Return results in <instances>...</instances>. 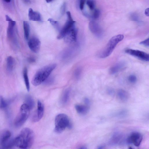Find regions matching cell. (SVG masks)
Here are the masks:
<instances>
[{
    "label": "cell",
    "instance_id": "obj_21",
    "mask_svg": "<svg viewBox=\"0 0 149 149\" xmlns=\"http://www.w3.org/2000/svg\"><path fill=\"white\" fill-rule=\"evenodd\" d=\"M23 74L24 82L26 89L28 91H29L30 90V84L28 75L27 69L26 67H25L24 68Z\"/></svg>",
    "mask_w": 149,
    "mask_h": 149
},
{
    "label": "cell",
    "instance_id": "obj_41",
    "mask_svg": "<svg viewBox=\"0 0 149 149\" xmlns=\"http://www.w3.org/2000/svg\"><path fill=\"white\" fill-rule=\"evenodd\" d=\"M97 149H105V148L104 146H102L99 147Z\"/></svg>",
    "mask_w": 149,
    "mask_h": 149
},
{
    "label": "cell",
    "instance_id": "obj_30",
    "mask_svg": "<svg viewBox=\"0 0 149 149\" xmlns=\"http://www.w3.org/2000/svg\"><path fill=\"white\" fill-rule=\"evenodd\" d=\"M7 105V103L3 98L1 96H0V107L1 108H5Z\"/></svg>",
    "mask_w": 149,
    "mask_h": 149
},
{
    "label": "cell",
    "instance_id": "obj_1",
    "mask_svg": "<svg viewBox=\"0 0 149 149\" xmlns=\"http://www.w3.org/2000/svg\"><path fill=\"white\" fill-rule=\"evenodd\" d=\"M34 139L33 131L28 128L23 129L19 134L13 139L14 146L21 149H27L32 145Z\"/></svg>",
    "mask_w": 149,
    "mask_h": 149
},
{
    "label": "cell",
    "instance_id": "obj_43",
    "mask_svg": "<svg viewBox=\"0 0 149 149\" xmlns=\"http://www.w3.org/2000/svg\"><path fill=\"white\" fill-rule=\"evenodd\" d=\"M52 1V0H47V1H46L47 2H51Z\"/></svg>",
    "mask_w": 149,
    "mask_h": 149
},
{
    "label": "cell",
    "instance_id": "obj_25",
    "mask_svg": "<svg viewBox=\"0 0 149 149\" xmlns=\"http://www.w3.org/2000/svg\"><path fill=\"white\" fill-rule=\"evenodd\" d=\"M128 113V111L126 109H123L117 111L115 115L118 117H124L126 116Z\"/></svg>",
    "mask_w": 149,
    "mask_h": 149
},
{
    "label": "cell",
    "instance_id": "obj_19",
    "mask_svg": "<svg viewBox=\"0 0 149 149\" xmlns=\"http://www.w3.org/2000/svg\"><path fill=\"white\" fill-rule=\"evenodd\" d=\"M75 108L77 112L81 115L86 114L88 111V107L87 105L77 104L75 106Z\"/></svg>",
    "mask_w": 149,
    "mask_h": 149
},
{
    "label": "cell",
    "instance_id": "obj_22",
    "mask_svg": "<svg viewBox=\"0 0 149 149\" xmlns=\"http://www.w3.org/2000/svg\"><path fill=\"white\" fill-rule=\"evenodd\" d=\"M23 28L24 38L26 40H27L29 35L30 26L29 23L26 21L23 22Z\"/></svg>",
    "mask_w": 149,
    "mask_h": 149
},
{
    "label": "cell",
    "instance_id": "obj_3",
    "mask_svg": "<svg viewBox=\"0 0 149 149\" xmlns=\"http://www.w3.org/2000/svg\"><path fill=\"white\" fill-rule=\"evenodd\" d=\"M124 38V35L121 34L112 37L109 40L104 49L99 53L98 55L99 57L101 58H104L109 56L117 44L122 40Z\"/></svg>",
    "mask_w": 149,
    "mask_h": 149
},
{
    "label": "cell",
    "instance_id": "obj_18",
    "mask_svg": "<svg viewBox=\"0 0 149 149\" xmlns=\"http://www.w3.org/2000/svg\"><path fill=\"white\" fill-rule=\"evenodd\" d=\"M117 95L118 99L123 102L127 101L129 97L128 93L125 90L122 89L118 90Z\"/></svg>",
    "mask_w": 149,
    "mask_h": 149
},
{
    "label": "cell",
    "instance_id": "obj_34",
    "mask_svg": "<svg viewBox=\"0 0 149 149\" xmlns=\"http://www.w3.org/2000/svg\"><path fill=\"white\" fill-rule=\"evenodd\" d=\"M139 44L146 47L149 46V38H148L146 39L141 42Z\"/></svg>",
    "mask_w": 149,
    "mask_h": 149
},
{
    "label": "cell",
    "instance_id": "obj_37",
    "mask_svg": "<svg viewBox=\"0 0 149 149\" xmlns=\"http://www.w3.org/2000/svg\"><path fill=\"white\" fill-rule=\"evenodd\" d=\"M84 103L86 105H87L88 106L90 104V100H89V99L87 98H86L84 99Z\"/></svg>",
    "mask_w": 149,
    "mask_h": 149
},
{
    "label": "cell",
    "instance_id": "obj_16",
    "mask_svg": "<svg viewBox=\"0 0 149 149\" xmlns=\"http://www.w3.org/2000/svg\"><path fill=\"white\" fill-rule=\"evenodd\" d=\"M123 138V135L120 133L117 132L112 135L109 141L112 145H116L120 142Z\"/></svg>",
    "mask_w": 149,
    "mask_h": 149
},
{
    "label": "cell",
    "instance_id": "obj_10",
    "mask_svg": "<svg viewBox=\"0 0 149 149\" xmlns=\"http://www.w3.org/2000/svg\"><path fill=\"white\" fill-rule=\"evenodd\" d=\"M89 28L91 32L98 38L102 37L103 35V30L100 25L96 22L91 21L89 23Z\"/></svg>",
    "mask_w": 149,
    "mask_h": 149
},
{
    "label": "cell",
    "instance_id": "obj_6",
    "mask_svg": "<svg viewBox=\"0 0 149 149\" xmlns=\"http://www.w3.org/2000/svg\"><path fill=\"white\" fill-rule=\"evenodd\" d=\"M67 19L57 36L58 39H60L63 38L66 33L74 26L75 21L73 20L69 11H67Z\"/></svg>",
    "mask_w": 149,
    "mask_h": 149
},
{
    "label": "cell",
    "instance_id": "obj_31",
    "mask_svg": "<svg viewBox=\"0 0 149 149\" xmlns=\"http://www.w3.org/2000/svg\"><path fill=\"white\" fill-rule=\"evenodd\" d=\"M128 79L129 82L131 83H135L136 81L137 77L135 75L131 74L129 76Z\"/></svg>",
    "mask_w": 149,
    "mask_h": 149
},
{
    "label": "cell",
    "instance_id": "obj_23",
    "mask_svg": "<svg viewBox=\"0 0 149 149\" xmlns=\"http://www.w3.org/2000/svg\"><path fill=\"white\" fill-rule=\"evenodd\" d=\"M70 90L66 89L64 92L62 97L61 101L62 104H65L68 102L69 99Z\"/></svg>",
    "mask_w": 149,
    "mask_h": 149
},
{
    "label": "cell",
    "instance_id": "obj_17",
    "mask_svg": "<svg viewBox=\"0 0 149 149\" xmlns=\"http://www.w3.org/2000/svg\"><path fill=\"white\" fill-rule=\"evenodd\" d=\"M11 135V132L8 130H6L2 133L0 138V143L2 145L10 139Z\"/></svg>",
    "mask_w": 149,
    "mask_h": 149
},
{
    "label": "cell",
    "instance_id": "obj_40",
    "mask_svg": "<svg viewBox=\"0 0 149 149\" xmlns=\"http://www.w3.org/2000/svg\"><path fill=\"white\" fill-rule=\"evenodd\" d=\"M108 92L109 93V94H112L114 93V91L112 89H111L109 88L108 89Z\"/></svg>",
    "mask_w": 149,
    "mask_h": 149
},
{
    "label": "cell",
    "instance_id": "obj_7",
    "mask_svg": "<svg viewBox=\"0 0 149 149\" xmlns=\"http://www.w3.org/2000/svg\"><path fill=\"white\" fill-rule=\"evenodd\" d=\"M6 21L8 22L7 32V36L10 40L13 41L14 42L16 43L14 33V28L16 22L13 20L7 15H6Z\"/></svg>",
    "mask_w": 149,
    "mask_h": 149
},
{
    "label": "cell",
    "instance_id": "obj_28",
    "mask_svg": "<svg viewBox=\"0 0 149 149\" xmlns=\"http://www.w3.org/2000/svg\"><path fill=\"white\" fill-rule=\"evenodd\" d=\"M86 3L90 10H93L94 9L95 7V1L88 0L86 1Z\"/></svg>",
    "mask_w": 149,
    "mask_h": 149
},
{
    "label": "cell",
    "instance_id": "obj_35",
    "mask_svg": "<svg viewBox=\"0 0 149 149\" xmlns=\"http://www.w3.org/2000/svg\"><path fill=\"white\" fill-rule=\"evenodd\" d=\"M85 1L84 0H81L79 3V8L81 10H83L84 9Z\"/></svg>",
    "mask_w": 149,
    "mask_h": 149
},
{
    "label": "cell",
    "instance_id": "obj_13",
    "mask_svg": "<svg viewBox=\"0 0 149 149\" xmlns=\"http://www.w3.org/2000/svg\"><path fill=\"white\" fill-rule=\"evenodd\" d=\"M44 109L43 104L40 101L38 100L37 112L33 114L32 118L33 121L34 122H38L42 118L43 115Z\"/></svg>",
    "mask_w": 149,
    "mask_h": 149
},
{
    "label": "cell",
    "instance_id": "obj_32",
    "mask_svg": "<svg viewBox=\"0 0 149 149\" xmlns=\"http://www.w3.org/2000/svg\"><path fill=\"white\" fill-rule=\"evenodd\" d=\"M81 73V70L79 68H77L75 70L74 75L75 77L77 79L79 78Z\"/></svg>",
    "mask_w": 149,
    "mask_h": 149
},
{
    "label": "cell",
    "instance_id": "obj_39",
    "mask_svg": "<svg viewBox=\"0 0 149 149\" xmlns=\"http://www.w3.org/2000/svg\"><path fill=\"white\" fill-rule=\"evenodd\" d=\"M145 14L147 16H149V8H146L145 11Z\"/></svg>",
    "mask_w": 149,
    "mask_h": 149
},
{
    "label": "cell",
    "instance_id": "obj_5",
    "mask_svg": "<svg viewBox=\"0 0 149 149\" xmlns=\"http://www.w3.org/2000/svg\"><path fill=\"white\" fill-rule=\"evenodd\" d=\"M30 109L28 105L25 103L21 106L19 111L15 117L14 122L15 127H19L25 123L28 118Z\"/></svg>",
    "mask_w": 149,
    "mask_h": 149
},
{
    "label": "cell",
    "instance_id": "obj_36",
    "mask_svg": "<svg viewBox=\"0 0 149 149\" xmlns=\"http://www.w3.org/2000/svg\"><path fill=\"white\" fill-rule=\"evenodd\" d=\"M66 8V4L65 3H64L62 5L61 9V12L62 14H63L65 12Z\"/></svg>",
    "mask_w": 149,
    "mask_h": 149
},
{
    "label": "cell",
    "instance_id": "obj_4",
    "mask_svg": "<svg viewBox=\"0 0 149 149\" xmlns=\"http://www.w3.org/2000/svg\"><path fill=\"white\" fill-rule=\"evenodd\" d=\"M55 132L58 133L63 132L66 128H71L72 125L67 115L60 113L57 115L55 120Z\"/></svg>",
    "mask_w": 149,
    "mask_h": 149
},
{
    "label": "cell",
    "instance_id": "obj_12",
    "mask_svg": "<svg viewBox=\"0 0 149 149\" xmlns=\"http://www.w3.org/2000/svg\"><path fill=\"white\" fill-rule=\"evenodd\" d=\"M41 43L37 37H33L29 40L28 45L30 49L33 52L37 53L40 49Z\"/></svg>",
    "mask_w": 149,
    "mask_h": 149
},
{
    "label": "cell",
    "instance_id": "obj_15",
    "mask_svg": "<svg viewBox=\"0 0 149 149\" xmlns=\"http://www.w3.org/2000/svg\"><path fill=\"white\" fill-rule=\"evenodd\" d=\"M28 16L29 19L31 20L41 21L42 20L40 14L38 12L34 11L31 8L29 9Z\"/></svg>",
    "mask_w": 149,
    "mask_h": 149
},
{
    "label": "cell",
    "instance_id": "obj_45",
    "mask_svg": "<svg viewBox=\"0 0 149 149\" xmlns=\"http://www.w3.org/2000/svg\"></svg>",
    "mask_w": 149,
    "mask_h": 149
},
{
    "label": "cell",
    "instance_id": "obj_14",
    "mask_svg": "<svg viewBox=\"0 0 149 149\" xmlns=\"http://www.w3.org/2000/svg\"><path fill=\"white\" fill-rule=\"evenodd\" d=\"M126 66L125 62L120 61L116 63L111 67L109 69V73L111 74H116L124 68Z\"/></svg>",
    "mask_w": 149,
    "mask_h": 149
},
{
    "label": "cell",
    "instance_id": "obj_33",
    "mask_svg": "<svg viewBox=\"0 0 149 149\" xmlns=\"http://www.w3.org/2000/svg\"><path fill=\"white\" fill-rule=\"evenodd\" d=\"M54 81V79L52 77H49L44 81L45 84L49 85L52 84Z\"/></svg>",
    "mask_w": 149,
    "mask_h": 149
},
{
    "label": "cell",
    "instance_id": "obj_11",
    "mask_svg": "<svg viewBox=\"0 0 149 149\" xmlns=\"http://www.w3.org/2000/svg\"><path fill=\"white\" fill-rule=\"evenodd\" d=\"M77 30L74 26L65 34L64 37V41L67 43H72L76 41Z\"/></svg>",
    "mask_w": 149,
    "mask_h": 149
},
{
    "label": "cell",
    "instance_id": "obj_38",
    "mask_svg": "<svg viewBox=\"0 0 149 149\" xmlns=\"http://www.w3.org/2000/svg\"><path fill=\"white\" fill-rule=\"evenodd\" d=\"M28 61L30 63H33L35 61V59L33 57H31L28 59Z\"/></svg>",
    "mask_w": 149,
    "mask_h": 149
},
{
    "label": "cell",
    "instance_id": "obj_27",
    "mask_svg": "<svg viewBox=\"0 0 149 149\" xmlns=\"http://www.w3.org/2000/svg\"><path fill=\"white\" fill-rule=\"evenodd\" d=\"M48 20L54 26L57 30H59V25L58 22L52 18H49Z\"/></svg>",
    "mask_w": 149,
    "mask_h": 149
},
{
    "label": "cell",
    "instance_id": "obj_2",
    "mask_svg": "<svg viewBox=\"0 0 149 149\" xmlns=\"http://www.w3.org/2000/svg\"><path fill=\"white\" fill-rule=\"evenodd\" d=\"M56 66V65L55 63L51 64L39 69L33 77L31 81L32 84L34 86H36L44 82L49 77Z\"/></svg>",
    "mask_w": 149,
    "mask_h": 149
},
{
    "label": "cell",
    "instance_id": "obj_8",
    "mask_svg": "<svg viewBox=\"0 0 149 149\" xmlns=\"http://www.w3.org/2000/svg\"><path fill=\"white\" fill-rule=\"evenodd\" d=\"M125 53L136 57L145 61H149V54L144 52L130 49H127L125 50Z\"/></svg>",
    "mask_w": 149,
    "mask_h": 149
},
{
    "label": "cell",
    "instance_id": "obj_24",
    "mask_svg": "<svg viewBox=\"0 0 149 149\" xmlns=\"http://www.w3.org/2000/svg\"><path fill=\"white\" fill-rule=\"evenodd\" d=\"M25 103L28 105L30 110L32 109L34 106V102L33 99L29 95L26 97Z\"/></svg>",
    "mask_w": 149,
    "mask_h": 149
},
{
    "label": "cell",
    "instance_id": "obj_26",
    "mask_svg": "<svg viewBox=\"0 0 149 149\" xmlns=\"http://www.w3.org/2000/svg\"><path fill=\"white\" fill-rule=\"evenodd\" d=\"M130 18L133 21L137 23H140V20L139 16L136 13H132L130 15Z\"/></svg>",
    "mask_w": 149,
    "mask_h": 149
},
{
    "label": "cell",
    "instance_id": "obj_42",
    "mask_svg": "<svg viewBox=\"0 0 149 149\" xmlns=\"http://www.w3.org/2000/svg\"><path fill=\"white\" fill-rule=\"evenodd\" d=\"M80 149H86V148L85 147H82Z\"/></svg>",
    "mask_w": 149,
    "mask_h": 149
},
{
    "label": "cell",
    "instance_id": "obj_20",
    "mask_svg": "<svg viewBox=\"0 0 149 149\" xmlns=\"http://www.w3.org/2000/svg\"><path fill=\"white\" fill-rule=\"evenodd\" d=\"M15 65V60L11 56H9L7 59V69L8 71L10 72L13 70Z\"/></svg>",
    "mask_w": 149,
    "mask_h": 149
},
{
    "label": "cell",
    "instance_id": "obj_44",
    "mask_svg": "<svg viewBox=\"0 0 149 149\" xmlns=\"http://www.w3.org/2000/svg\"><path fill=\"white\" fill-rule=\"evenodd\" d=\"M129 149H134L133 148H132V147H129Z\"/></svg>",
    "mask_w": 149,
    "mask_h": 149
},
{
    "label": "cell",
    "instance_id": "obj_29",
    "mask_svg": "<svg viewBox=\"0 0 149 149\" xmlns=\"http://www.w3.org/2000/svg\"><path fill=\"white\" fill-rule=\"evenodd\" d=\"M100 15V11L98 9H95L91 16V17L94 19H96L99 18Z\"/></svg>",
    "mask_w": 149,
    "mask_h": 149
},
{
    "label": "cell",
    "instance_id": "obj_9",
    "mask_svg": "<svg viewBox=\"0 0 149 149\" xmlns=\"http://www.w3.org/2000/svg\"><path fill=\"white\" fill-rule=\"evenodd\" d=\"M142 140V135L137 132H133L128 136L127 139L128 143L133 144L136 146H139Z\"/></svg>",
    "mask_w": 149,
    "mask_h": 149
}]
</instances>
